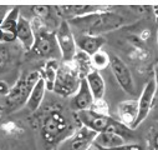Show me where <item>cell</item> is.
I'll list each match as a JSON object with an SVG mask.
<instances>
[{"mask_svg":"<svg viewBox=\"0 0 158 150\" xmlns=\"http://www.w3.org/2000/svg\"><path fill=\"white\" fill-rule=\"evenodd\" d=\"M90 110H94V111L98 113V114L110 115V114H108V105H107V103H106L103 99H101V100H95Z\"/></svg>","mask_w":158,"mask_h":150,"instance_id":"obj_22","label":"cell"},{"mask_svg":"<svg viewBox=\"0 0 158 150\" xmlns=\"http://www.w3.org/2000/svg\"><path fill=\"white\" fill-rule=\"evenodd\" d=\"M94 101H95V99L92 96V93H91L87 83H86V79H82L80 88H78V90L71 99V106L76 113L84 111V110H90Z\"/></svg>","mask_w":158,"mask_h":150,"instance_id":"obj_12","label":"cell"},{"mask_svg":"<svg viewBox=\"0 0 158 150\" xmlns=\"http://www.w3.org/2000/svg\"><path fill=\"white\" fill-rule=\"evenodd\" d=\"M72 64L75 65L76 70L80 74L81 79H85L87 75L94 70V66H92V63H91V56H89L87 54L77 50L75 58L72 59Z\"/></svg>","mask_w":158,"mask_h":150,"instance_id":"obj_19","label":"cell"},{"mask_svg":"<svg viewBox=\"0 0 158 150\" xmlns=\"http://www.w3.org/2000/svg\"><path fill=\"white\" fill-rule=\"evenodd\" d=\"M89 150H98V149H97V148H95V146H94V145H92V146H91V148H90V149H89Z\"/></svg>","mask_w":158,"mask_h":150,"instance_id":"obj_31","label":"cell"},{"mask_svg":"<svg viewBox=\"0 0 158 150\" xmlns=\"http://www.w3.org/2000/svg\"><path fill=\"white\" fill-rule=\"evenodd\" d=\"M69 21V20H67ZM125 23L123 18L108 10H100L84 16L73 18L69 21L70 26H75L80 34L101 36V34L116 30Z\"/></svg>","mask_w":158,"mask_h":150,"instance_id":"obj_1","label":"cell"},{"mask_svg":"<svg viewBox=\"0 0 158 150\" xmlns=\"http://www.w3.org/2000/svg\"><path fill=\"white\" fill-rule=\"evenodd\" d=\"M85 79H86V83L92 93L94 99L95 100L103 99L105 93H106V84H105V80L102 78V75L100 74V71L92 70Z\"/></svg>","mask_w":158,"mask_h":150,"instance_id":"obj_16","label":"cell"},{"mask_svg":"<svg viewBox=\"0 0 158 150\" xmlns=\"http://www.w3.org/2000/svg\"><path fill=\"white\" fill-rule=\"evenodd\" d=\"M76 117L82 126L92 130L96 134L105 133V131H113V133H117V134L127 138L130 134V130H131L127 126H125L123 124H121L118 120L111 118L110 115L98 114V113H96L94 110L78 111V113H76Z\"/></svg>","mask_w":158,"mask_h":150,"instance_id":"obj_2","label":"cell"},{"mask_svg":"<svg viewBox=\"0 0 158 150\" xmlns=\"http://www.w3.org/2000/svg\"><path fill=\"white\" fill-rule=\"evenodd\" d=\"M154 98H156V84H154V80L152 79L144 85V88H143V90H142V93L139 95V99H137V103H138V117H137V121L135 124V129L139 124H142L146 120V118L148 117L149 111H151V109L153 106Z\"/></svg>","mask_w":158,"mask_h":150,"instance_id":"obj_10","label":"cell"},{"mask_svg":"<svg viewBox=\"0 0 158 150\" xmlns=\"http://www.w3.org/2000/svg\"><path fill=\"white\" fill-rule=\"evenodd\" d=\"M96 135L97 134L92 130L81 126L64 139L60 143L57 150H89L94 145Z\"/></svg>","mask_w":158,"mask_h":150,"instance_id":"obj_8","label":"cell"},{"mask_svg":"<svg viewBox=\"0 0 158 150\" xmlns=\"http://www.w3.org/2000/svg\"><path fill=\"white\" fill-rule=\"evenodd\" d=\"M55 36L60 49L62 63H71L77 53V45H76L75 34L67 20H62L59 24L55 31Z\"/></svg>","mask_w":158,"mask_h":150,"instance_id":"obj_7","label":"cell"},{"mask_svg":"<svg viewBox=\"0 0 158 150\" xmlns=\"http://www.w3.org/2000/svg\"><path fill=\"white\" fill-rule=\"evenodd\" d=\"M154 84H156V96L158 98V65L154 69Z\"/></svg>","mask_w":158,"mask_h":150,"instance_id":"obj_29","label":"cell"},{"mask_svg":"<svg viewBox=\"0 0 158 150\" xmlns=\"http://www.w3.org/2000/svg\"><path fill=\"white\" fill-rule=\"evenodd\" d=\"M81 77L76 70L75 65L71 63H62L60 64L57 77L54 84L52 91L62 98H72L76 91L80 88Z\"/></svg>","mask_w":158,"mask_h":150,"instance_id":"obj_5","label":"cell"},{"mask_svg":"<svg viewBox=\"0 0 158 150\" xmlns=\"http://www.w3.org/2000/svg\"><path fill=\"white\" fill-rule=\"evenodd\" d=\"M41 78V71H31L29 74H23L18 79V82L14 84V86L10 88L9 94L5 96V106L9 111L19 110L21 106L26 105V101L29 99V95L37 83V80Z\"/></svg>","mask_w":158,"mask_h":150,"instance_id":"obj_3","label":"cell"},{"mask_svg":"<svg viewBox=\"0 0 158 150\" xmlns=\"http://www.w3.org/2000/svg\"><path fill=\"white\" fill-rule=\"evenodd\" d=\"M60 68V63L56 59H50L46 60L43 70H41V78L45 82L46 85V90H52L54 89V84L57 77V71Z\"/></svg>","mask_w":158,"mask_h":150,"instance_id":"obj_18","label":"cell"},{"mask_svg":"<svg viewBox=\"0 0 158 150\" xmlns=\"http://www.w3.org/2000/svg\"><path fill=\"white\" fill-rule=\"evenodd\" d=\"M3 111H4V108L0 105V118H2V115H3Z\"/></svg>","mask_w":158,"mask_h":150,"instance_id":"obj_30","label":"cell"},{"mask_svg":"<svg viewBox=\"0 0 158 150\" xmlns=\"http://www.w3.org/2000/svg\"><path fill=\"white\" fill-rule=\"evenodd\" d=\"M127 144L126 143V138L113 133V131H105V133H100L96 135L95 141H94V146H96L98 150H107V149H114L118 146H122Z\"/></svg>","mask_w":158,"mask_h":150,"instance_id":"obj_15","label":"cell"},{"mask_svg":"<svg viewBox=\"0 0 158 150\" xmlns=\"http://www.w3.org/2000/svg\"><path fill=\"white\" fill-rule=\"evenodd\" d=\"M151 150H158V130L153 135L152 144H151Z\"/></svg>","mask_w":158,"mask_h":150,"instance_id":"obj_28","label":"cell"},{"mask_svg":"<svg viewBox=\"0 0 158 150\" xmlns=\"http://www.w3.org/2000/svg\"><path fill=\"white\" fill-rule=\"evenodd\" d=\"M110 61H111L110 55L103 50H100V51H97L96 54H94L91 56V63H92L94 70H97V71L108 68L110 66Z\"/></svg>","mask_w":158,"mask_h":150,"instance_id":"obj_21","label":"cell"},{"mask_svg":"<svg viewBox=\"0 0 158 150\" xmlns=\"http://www.w3.org/2000/svg\"><path fill=\"white\" fill-rule=\"evenodd\" d=\"M45 93H46V85H45L44 79L40 78L29 95V99L26 101V108L30 111H36L39 108H40V105L43 104Z\"/></svg>","mask_w":158,"mask_h":150,"instance_id":"obj_17","label":"cell"},{"mask_svg":"<svg viewBox=\"0 0 158 150\" xmlns=\"http://www.w3.org/2000/svg\"><path fill=\"white\" fill-rule=\"evenodd\" d=\"M118 121L127 126L128 129H135V124L138 117V103L135 99L121 101L117 105Z\"/></svg>","mask_w":158,"mask_h":150,"instance_id":"obj_11","label":"cell"},{"mask_svg":"<svg viewBox=\"0 0 158 150\" xmlns=\"http://www.w3.org/2000/svg\"><path fill=\"white\" fill-rule=\"evenodd\" d=\"M67 129V120L60 111H50L43 120V136L49 144L61 143L64 139H66L69 136Z\"/></svg>","mask_w":158,"mask_h":150,"instance_id":"obj_6","label":"cell"},{"mask_svg":"<svg viewBox=\"0 0 158 150\" xmlns=\"http://www.w3.org/2000/svg\"><path fill=\"white\" fill-rule=\"evenodd\" d=\"M10 91V86L6 82L0 80V96H6Z\"/></svg>","mask_w":158,"mask_h":150,"instance_id":"obj_25","label":"cell"},{"mask_svg":"<svg viewBox=\"0 0 158 150\" xmlns=\"http://www.w3.org/2000/svg\"><path fill=\"white\" fill-rule=\"evenodd\" d=\"M11 10L10 7H4V5H0V26H2L4 19L6 18V15L9 14V11Z\"/></svg>","mask_w":158,"mask_h":150,"instance_id":"obj_26","label":"cell"},{"mask_svg":"<svg viewBox=\"0 0 158 150\" xmlns=\"http://www.w3.org/2000/svg\"><path fill=\"white\" fill-rule=\"evenodd\" d=\"M36 21H37V28L32 26L35 33V43L31 51L37 56L46 58L48 60L50 59L57 60L59 58H61V54L56 42L55 31H50L48 28H45L40 23V20L36 19Z\"/></svg>","mask_w":158,"mask_h":150,"instance_id":"obj_4","label":"cell"},{"mask_svg":"<svg viewBox=\"0 0 158 150\" xmlns=\"http://www.w3.org/2000/svg\"><path fill=\"white\" fill-rule=\"evenodd\" d=\"M157 40H158V33H157Z\"/></svg>","mask_w":158,"mask_h":150,"instance_id":"obj_32","label":"cell"},{"mask_svg":"<svg viewBox=\"0 0 158 150\" xmlns=\"http://www.w3.org/2000/svg\"><path fill=\"white\" fill-rule=\"evenodd\" d=\"M13 40H15V38H13V36L5 34V33L2 30V28H0V44H2V43H10V42H13Z\"/></svg>","mask_w":158,"mask_h":150,"instance_id":"obj_27","label":"cell"},{"mask_svg":"<svg viewBox=\"0 0 158 150\" xmlns=\"http://www.w3.org/2000/svg\"><path fill=\"white\" fill-rule=\"evenodd\" d=\"M110 59H111L110 68H111V71L113 74L114 79L117 80V83L120 84V86L123 89V91H126L130 95H135L136 85H135V80H133L130 68L122 61V59H120L116 55H110Z\"/></svg>","mask_w":158,"mask_h":150,"instance_id":"obj_9","label":"cell"},{"mask_svg":"<svg viewBox=\"0 0 158 150\" xmlns=\"http://www.w3.org/2000/svg\"><path fill=\"white\" fill-rule=\"evenodd\" d=\"M107 150H143V148L139 144H125L122 146H118L114 149H107Z\"/></svg>","mask_w":158,"mask_h":150,"instance_id":"obj_24","label":"cell"},{"mask_svg":"<svg viewBox=\"0 0 158 150\" xmlns=\"http://www.w3.org/2000/svg\"><path fill=\"white\" fill-rule=\"evenodd\" d=\"M77 50H80L89 56H92L97 51L101 50V48L105 45L106 39L103 36H94V35H85V34H78L75 36Z\"/></svg>","mask_w":158,"mask_h":150,"instance_id":"obj_13","label":"cell"},{"mask_svg":"<svg viewBox=\"0 0 158 150\" xmlns=\"http://www.w3.org/2000/svg\"><path fill=\"white\" fill-rule=\"evenodd\" d=\"M9 59H10V55H9L8 48L0 45V68L5 66V64L9 61Z\"/></svg>","mask_w":158,"mask_h":150,"instance_id":"obj_23","label":"cell"},{"mask_svg":"<svg viewBox=\"0 0 158 150\" xmlns=\"http://www.w3.org/2000/svg\"><path fill=\"white\" fill-rule=\"evenodd\" d=\"M15 39L19 40V43L23 45V48L26 51H31L34 43H35V33H34L31 21H29L26 18L21 15L19 18V23L16 26Z\"/></svg>","mask_w":158,"mask_h":150,"instance_id":"obj_14","label":"cell"},{"mask_svg":"<svg viewBox=\"0 0 158 150\" xmlns=\"http://www.w3.org/2000/svg\"><path fill=\"white\" fill-rule=\"evenodd\" d=\"M19 18H20V9L18 7H14L11 8V10L9 11V14L6 15V18L4 19L3 24H2V30L15 38V33H16V26H18V23H19Z\"/></svg>","mask_w":158,"mask_h":150,"instance_id":"obj_20","label":"cell"}]
</instances>
